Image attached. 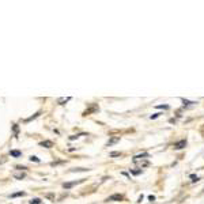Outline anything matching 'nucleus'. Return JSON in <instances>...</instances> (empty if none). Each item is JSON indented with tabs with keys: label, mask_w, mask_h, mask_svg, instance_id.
Here are the masks:
<instances>
[{
	"label": "nucleus",
	"mask_w": 204,
	"mask_h": 204,
	"mask_svg": "<svg viewBox=\"0 0 204 204\" xmlns=\"http://www.w3.org/2000/svg\"><path fill=\"white\" fill-rule=\"evenodd\" d=\"M131 174H132V176H139V174H142V169H140V170H131Z\"/></svg>",
	"instance_id": "20"
},
{
	"label": "nucleus",
	"mask_w": 204,
	"mask_h": 204,
	"mask_svg": "<svg viewBox=\"0 0 204 204\" xmlns=\"http://www.w3.org/2000/svg\"><path fill=\"white\" fill-rule=\"evenodd\" d=\"M26 177V173L25 171H21V173H14V178L15 180H23Z\"/></svg>",
	"instance_id": "11"
},
{
	"label": "nucleus",
	"mask_w": 204,
	"mask_h": 204,
	"mask_svg": "<svg viewBox=\"0 0 204 204\" xmlns=\"http://www.w3.org/2000/svg\"><path fill=\"white\" fill-rule=\"evenodd\" d=\"M99 110V108L97 106V105H91L89 109H86V110L83 112V116H89V115H91V113H94V112H98Z\"/></svg>",
	"instance_id": "4"
},
{
	"label": "nucleus",
	"mask_w": 204,
	"mask_h": 204,
	"mask_svg": "<svg viewBox=\"0 0 204 204\" xmlns=\"http://www.w3.org/2000/svg\"><path fill=\"white\" fill-rule=\"evenodd\" d=\"M147 158H150V154H148V152H142V154H138V155L133 156L132 161H133V163H136V162H142V161H146Z\"/></svg>",
	"instance_id": "3"
},
{
	"label": "nucleus",
	"mask_w": 204,
	"mask_h": 204,
	"mask_svg": "<svg viewBox=\"0 0 204 204\" xmlns=\"http://www.w3.org/2000/svg\"><path fill=\"white\" fill-rule=\"evenodd\" d=\"M41 113H42L41 110H40V112H37V113H36V115H33V116H31V117H29V119H26V120H25V123H30V121H33V120H36V119H37V117H40V116H41Z\"/></svg>",
	"instance_id": "9"
},
{
	"label": "nucleus",
	"mask_w": 204,
	"mask_h": 204,
	"mask_svg": "<svg viewBox=\"0 0 204 204\" xmlns=\"http://www.w3.org/2000/svg\"><path fill=\"white\" fill-rule=\"evenodd\" d=\"M29 203H30V204H41V203H42V200H41L40 197H34V199H31Z\"/></svg>",
	"instance_id": "14"
},
{
	"label": "nucleus",
	"mask_w": 204,
	"mask_h": 204,
	"mask_svg": "<svg viewBox=\"0 0 204 204\" xmlns=\"http://www.w3.org/2000/svg\"><path fill=\"white\" fill-rule=\"evenodd\" d=\"M45 197H48V199L52 200V201H54V195H52V193H46Z\"/></svg>",
	"instance_id": "22"
},
{
	"label": "nucleus",
	"mask_w": 204,
	"mask_h": 204,
	"mask_svg": "<svg viewBox=\"0 0 204 204\" xmlns=\"http://www.w3.org/2000/svg\"><path fill=\"white\" fill-rule=\"evenodd\" d=\"M185 147H186V139H182V140H180V142H177L174 144L176 150H182V148H185Z\"/></svg>",
	"instance_id": "5"
},
{
	"label": "nucleus",
	"mask_w": 204,
	"mask_h": 204,
	"mask_svg": "<svg viewBox=\"0 0 204 204\" xmlns=\"http://www.w3.org/2000/svg\"><path fill=\"white\" fill-rule=\"evenodd\" d=\"M23 196H26V192H15V193H11L8 197L10 199H15V197H23Z\"/></svg>",
	"instance_id": "8"
},
{
	"label": "nucleus",
	"mask_w": 204,
	"mask_h": 204,
	"mask_svg": "<svg viewBox=\"0 0 204 204\" xmlns=\"http://www.w3.org/2000/svg\"><path fill=\"white\" fill-rule=\"evenodd\" d=\"M123 200H124V195L115 193V195H112V196H109V197L105 199V201L109 203V201H123Z\"/></svg>",
	"instance_id": "2"
},
{
	"label": "nucleus",
	"mask_w": 204,
	"mask_h": 204,
	"mask_svg": "<svg viewBox=\"0 0 204 204\" xmlns=\"http://www.w3.org/2000/svg\"><path fill=\"white\" fill-rule=\"evenodd\" d=\"M84 135V133H79V135H72V136H69V140H76V139H79L80 138V136H83Z\"/></svg>",
	"instance_id": "16"
},
{
	"label": "nucleus",
	"mask_w": 204,
	"mask_h": 204,
	"mask_svg": "<svg viewBox=\"0 0 204 204\" xmlns=\"http://www.w3.org/2000/svg\"><path fill=\"white\" fill-rule=\"evenodd\" d=\"M191 180H192V182H199L200 181V178L197 177V176H195V174L191 176Z\"/></svg>",
	"instance_id": "18"
},
{
	"label": "nucleus",
	"mask_w": 204,
	"mask_h": 204,
	"mask_svg": "<svg viewBox=\"0 0 204 204\" xmlns=\"http://www.w3.org/2000/svg\"><path fill=\"white\" fill-rule=\"evenodd\" d=\"M14 132H15V135H18V125L17 124L14 125Z\"/></svg>",
	"instance_id": "25"
},
{
	"label": "nucleus",
	"mask_w": 204,
	"mask_h": 204,
	"mask_svg": "<svg viewBox=\"0 0 204 204\" xmlns=\"http://www.w3.org/2000/svg\"><path fill=\"white\" fill-rule=\"evenodd\" d=\"M120 142V136H115V138H110L108 140V143H106V147H110L113 146V144H116V143H119Z\"/></svg>",
	"instance_id": "6"
},
{
	"label": "nucleus",
	"mask_w": 204,
	"mask_h": 204,
	"mask_svg": "<svg viewBox=\"0 0 204 204\" xmlns=\"http://www.w3.org/2000/svg\"><path fill=\"white\" fill-rule=\"evenodd\" d=\"M110 158H115V156H121V152H119V151H113V152H110Z\"/></svg>",
	"instance_id": "17"
},
{
	"label": "nucleus",
	"mask_w": 204,
	"mask_h": 204,
	"mask_svg": "<svg viewBox=\"0 0 204 204\" xmlns=\"http://www.w3.org/2000/svg\"><path fill=\"white\" fill-rule=\"evenodd\" d=\"M72 98L71 97H67V98H59L57 99V104H60V105H64L65 102H68V101H71Z\"/></svg>",
	"instance_id": "13"
},
{
	"label": "nucleus",
	"mask_w": 204,
	"mask_h": 204,
	"mask_svg": "<svg viewBox=\"0 0 204 204\" xmlns=\"http://www.w3.org/2000/svg\"><path fill=\"white\" fill-rule=\"evenodd\" d=\"M155 108H156V109H165V110H167V109H169V105H156Z\"/></svg>",
	"instance_id": "19"
},
{
	"label": "nucleus",
	"mask_w": 204,
	"mask_h": 204,
	"mask_svg": "<svg viewBox=\"0 0 204 204\" xmlns=\"http://www.w3.org/2000/svg\"><path fill=\"white\" fill-rule=\"evenodd\" d=\"M142 200H143V195H142V196H139V200H138V203H142Z\"/></svg>",
	"instance_id": "27"
},
{
	"label": "nucleus",
	"mask_w": 204,
	"mask_h": 204,
	"mask_svg": "<svg viewBox=\"0 0 204 204\" xmlns=\"http://www.w3.org/2000/svg\"><path fill=\"white\" fill-rule=\"evenodd\" d=\"M78 171H90V169H86V167H75V169H71V173H78Z\"/></svg>",
	"instance_id": "12"
},
{
	"label": "nucleus",
	"mask_w": 204,
	"mask_h": 204,
	"mask_svg": "<svg viewBox=\"0 0 204 204\" xmlns=\"http://www.w3.org/2000/svg\"><path fill=\"white\" fill-rule=\"evenodd\" d=\"M15 169H17V170H21V171H26V166H19V165H18V166H15Z\"/></svg>",
	"instance_id": "21"
},
{
	"label": "nucleus",
	"mask_w": 204,
	"mask_h": 204,
	"mask_svg": "<svg viewBox=\"0 0 204 204\" xmlns=\"http://www.w3.org/2000/svg\"><path fill=\"white\" fill-rule=\"evenodd\" d=\"M30 161H31V162H36V163H40L41 162V159L38 158V156H36V155H31L30 156Z\"/></svg>",
	"instance_id": "15"
},
{
	"label": "nucleus",
	"mask_w": 204,
	"mask_h": 204,
	"mask_svg": "<svg viewBox=\"0 0 204 204\" xmlns=\"http://www.w3.org/2000/svg\"><path fill=\"white\" fill-rule=\"evenodd\" d=\"M182 102H184V105H191V104H196V102H191V101H188V99H184V98H182Z\"/></svg>",
	"instance_id": "24"
},
{
	"label": "nucleus",
	"mask_w": 204,
	"mask_h": 204,
	"mask_svg": "<svg viewBox=\"0 0 204 204\" xmlns=\"http://www.w3.org/2000/svg\"><path fill=\"white\" fill-rule=\"evenodd\" d=\"M162 115V113H155V115H152V116H150V119L151 120H155V119H158V117Z\"/></svg>",
	"instance_id": "23"
},
{
	"label": "nucleus",
	"mask_w": 204,
	"mask_h": 204,
	"mask_svg": "<svg viewBox=\"0 0 204 204\" xmlns=\"http://www.w3.org/2000/svg\"><path fill=\"white\" fill-rule=\"evenodd\" d=\"M148 200H150V201H154V200H155V196L150 195V196H148Z\"/></svg>",
	"instance_id": "26"
},
{
	"label": "nucleus",
	"mask_w": 204,
	"mask_h": 204,
	"mask_svg": "<svg viewBox=\"0 0 204 204\" xmlns=\"http://www.w3.org/2000/svg\"><path fill=\"white\" fill-rule=\"evenodd\" d=\"M41 147H45V148H52L53 147V142L52 140H44V142L40 143Z\"/></svg>",
	"instance_id": "7"
},
{
	"label": "nucleus",
	"mask_w": 204,
	"mask_h": 204,
	"mask_svg": "<svg viewBox=\"0 0 204 204\" xmlns=\"http://www.w3.org/2000/svg\"><path fill=\"white\" fill-rule=\"evenodd\" d=\"M10 155L14 156V158H19V156L22 155V151H19V150H11L10 151Z\"/></svg>",
	"instance_id": "10"
},
{
	"label": "nucleus",
	"mask_w": 204,
	"mask_h": 204,
	"mask_svg": "<svg viewBox=\"0 0 204 204\" xmlns=\"http://www.w3.org/2000/svg\"><path fill=\"white\" fill-rule=\"evenodd\" d=\"M86 181V178H80V180H76V181H69V182H64L63 184V188L64 189H71L72 186H76L79 184H83Z\"/></svg>",
	"instance_id": "1"
}]
</instances>
